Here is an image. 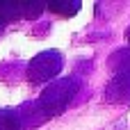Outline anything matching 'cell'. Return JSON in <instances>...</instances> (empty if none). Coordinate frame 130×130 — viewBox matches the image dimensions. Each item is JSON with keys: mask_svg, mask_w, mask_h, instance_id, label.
I'll list each match as a JSON object with an SVG mask.
<instances>
[{"mask_svg": "<svg viewBox=\"0 0 130 130\" xmlns=\"http://www.w3.org/2000/svg\"><path fill=\"white\" fill-rule=\"evenodd\" d=\"M75 94V85L71 80H57L53 85H48L39 98V107L43 110L46 117H55L59 112H64V107L71 103Z\"/></svg>", "mask_w": 130, "mask_h": 130, "instance_id": "6da1fadb", "label": "cell"}, {"mask_svg": "<svg viewBox=\"0 0 130 130\" xmlns=\"http://www.w3.org/2000/svg\"><path fill=\"white\" fill-rule=\"evenodd\" d=\"M59 66H62V57H59L57 53H43V55H39V57H34V59L30 62L27 78H30L32 82H43V80L57 75Z\"/></svg>", "mask_w": 130, "mask_h": 130, "instance_id": "7a4b0ae2", "label": "cell"}, {"mask_svg": "<svg viewBox=\"0 0 130 130\" xmlns=\"http://www.w3.org/2000/svg\"><path fill=\"white\" fill-rule=\"evenodd\" d=\"M21 117L14 110H0V130H21Z\"/></svg>", "mask_w": 130, "mask_h": 130, "instance_id": "3957f363", "label": "cell"}, {"mask_svg": "<svg viewBox=\"0 0 130 130\" xmlns=\"http://www.w3.org/2000/svg\"><path fill=\"white\" fill-rule=\"evenodd\" d=\"M48 9H53L55 14H62V16H73L80 9V2H48Z\"/></svg>", "mask_w": 130, "mask_h": 130, "instance_id": "277c9868", "label": "cell"}, {"mask_svg": "<svg viewBox=\"0 0 130 130\" xmlns=\"http://www.w3.org/2000/svg\"><path fill=\"white\" fill-rule=\"evenodd\" d=\"M43 7H46L43 2H23V16L25 18H34V16H39V11Z\"/></svg>", "mask_w": 130, "mask_h": 130, "instance_id": "5b68a950", "label": "cell"}, {"mask_svg": "<svg viewBox=\"0 0 130 130\" xmlns=\"http://www.w3.org/2000/svg\"><path fill=\"white\" fill-rule=\"evenodd\" d=\"M2 23H5V21H2V16H0V25H2Z\"/></svg>", "mask_w": 130, "mask_h": 130, "instance_id": "8992f818", "label": "cell"}, {"mask_svg": "<svg viewBox=\"0 0 130 130\" xmlns=\"http://www.w3.org/2000/svg\"><path fill=\"white\" fill-rule=\"evenodd\" d=\"M128 39H130V27H128Z\"/></svg>", "mask_w": 130, "mask_h": 130, "instance_id": "52a82bcc", "label": "cell"}]
</instances>
